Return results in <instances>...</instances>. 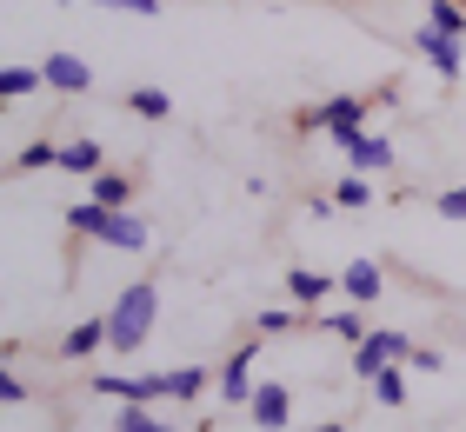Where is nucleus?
I'll list each match as a JSON object with an SVG mask.
<instances>
[{
  "label": "nucleus",
  "mask_w": 466,
  "mask_h": 432,
  "mask_svg": "<svg viewBox=\"0 0 466 432\" xmlns=\"http://www.w3.org/2000/svg\"><path fill=\"white\" fill-rule=\"evenodd\" d=\"M247 413H253V426H260V432H280L287 413H293L287 386H280V379H260V386H253V399H247Z\"/></svg>",
  "instance_id": "nucleus-9"
},
{
  "label": "nucleus",
  "mask_w": 466,
  "mask_h": 432,
  "mask_svg": "<svg viewBox=\"0 0 466 432\" xmlns=\"http://www.w3.org/2000/svg\"><path fill=\"white\" fill-rule=\"evenodd\" d=\"M60 154H67V146H54V140H34V146H20L14 173H40V166H60Z\"/></svg>",
  "instance_id": "nucleus-22"
},
{
  "label": "nucleus",
  "mask_w": 466,
  "mask_h": 432,
  "mask_svg": "<svg viewBox=\"0 0 466 432\" xmlns=\"http://www.w3.org/2000/svg\"><path fill=\"white\" fill-rule=\"evenodd\" d=\"M340 154L353 160V173H380V166H393V140L387 134H353V140H340Z\"/></svg>",
  "instance_id": "nucleus-10"
},
{
  "label": "nucleus",
  "mask_w": 466,
  "mask_h": 432,
  "mask_svg": "<svg viewBox=\"0 0 466 432\" xmlns=\"http://www.w3.org/2000/svg\"><path fill=\"white\" fill-rule=\"evenodd\" d=\"M313 432H347V426H340V419H333V426H313Z\"/></svg>",
  "instance_id": "nucleus-30"
},
{
  "label": "nucleus",
  "mask_w": 466,
  "mask_h": 432,
  "mask_svg": "<svg viewBox=\"0 0 466 432\" xmlns=\"http://www.w3.org/2000/svg\"><path fill=\"white\" fill-rule=\"evenodd\" d=\"M367 386H373V399H380V406H407V373H400V366H387V373H373Z\"/></svg>",
  "instance_id": "nucleus-21"
},
{
  "label": "nucleus",
  "mask_w": 466,
  "mask_h": 432,
  "mask_svg": "<svg viewBox=\"0 0 466 432\" xmlns=\"http://www.w3.org/2000/svg\"><path fill=\"white\" fill-rule=\"evenodd\" d=\"M287 293L300 299V306H320V299L333 293V279H327V273H313V266H293V273H287Z\"/></svg>",
  "instance_id": "nucleus-15"
},
{
  "label": "nucleus",
  "mask_w": 466,
  "mask_h": 432,
  "mask_svg": "<svg viewBox=\"0 0 466 432\" xmlns=\"http://www.w3.org/2000/svg\"><path fill=\"white\" fill-rule=\"evenodd\" d=\"M313 327H327L333 339H347V346H360V339L373 333V327H367V313H360V306H347V313H327V319H313Z\"/></svg>",
  "instance_id": "nucleus-18"
},
{
  "label": "nucleus",
  "mask_w": 466,
  "mask_h": 432,
  "mask_svg": "<svg viewBox=\"0 0 466 432\" xmlns=\"http://www.w3.org/2000/svg\"><path fill=\"white\" fill-rule=\"evenodd\" d=\"M174 399H187V406H200L207 399V379H220V373H207V366H174Z\"/></svg>",
  "instance_id": "nucleus-17"
},
{
  "label": "nucleus",
  "mask_w": 466,
  "mask_h": 432,
  "mask_svg": "<svg viewBox=\"0 0 466 432\" xmlns=\"http://www.w3.org/2000/svg\"><path fill=\"white\" fill-rule=\"evenodd\" d=\"M0 399H7V406H27V379H20V373H0Z\"/></svg>",
  "instance_id": "nucleus-29"
},
{
  "label": "nucleus",
  "mask_w": 466,
  "mask_h": 432,
  "mask_svg": "<svg viewBox=\"0 0 466 432\" xmlns=\"http://www.w3.org/2000/svg\"><path fill=\"white\" fill-rule=\"evenodd\" d=\"M94 393H107V399H120V406H160V399H174V379H167V373H134V379L94 373Z\"/></svg>",
  "instance_id": "nucleus-5"
},
{
  "label": "nucleus",
  "mask_w": 466,
  "mask_h": 432,
  "mask_svg": "<svg viewBox=\"0 0 466 432\" xmlns=\"http://www.w3.org/2000/svg\"><path fill=\"white\" fill-rule=\"evenodd\" d=\"M407 366H413V373H440L447 359H440V346H413V353H407Z\"/></svg>",
  "instance_id": "nucleus-28"
},
{
  "label": "nucleus",
  "mask_w": 466,
  "mask_h": 432,
  "mask_svg": "<svg viewBox=\"0 0 466 432\" xmlns=\"http://www.w3.org/2000/svg\"><path fill=\"white\" fill-rule=\"evenodd\" d=\"M114 432H174V426H160V419H154V406H120Z\"/></svg>",
  "instance_id": "nucleus-24"
},
{
  "label": "nucleus",
  "mask_w": 466,
  "mask_h": 432,
  "mask_svg": "<svg viewBox=\"0 0 466 432\" xmlns=\"http://www.w3.org/2000/svg\"><path fill=\"white\" fill-rule=\"evenodd\" d=\"M40 74H47V94H67V100L94 94V67L80 54H47V60H40Z\"/></svg>",
  "instance_id": "nucleus-8"
},
{
  "label": "nucleus",
  "mask_w": 466,
  "mask_h": 432,
  "mask_svg": "<svg viewBox=\"0 0 466 432\" xmlns=\"http://www.w3.org/2000/svg\"><path fill=\"white\" fill-rule=\"evenodd\" d=\"M100 346H107V313H100V319H80V327L60 333V359H87V353H100Z\"/></svg>",
  "instance_id": "nucleus-11"
},
{
  "label": "nucleus",
  "mask_w": 466,
  "mask_h": 432,
  "mask_svg": "<svg viewBox=\"0 0 466 432\" xmlns=\"http://www.w3.org/2000/svg\"><path fill=\"white\" fill-rule=\"evenodd\" d=\"M67 226L80 233V240H100V246H114V253H147V240H154V226L140 220V213H127V206H67Z\"/></svg>",
  "instance_id": "nucleus-1"
},
{
  "label": "nucleus",
  "mask_w": 466,
  "mask_h": 432,
  "mask_svg": "<svg viewBox=\"0 0 466 432\" xmlns=\"http://www.w3.org/2000/svg\"><path fill=\"white\" fill-rule=\"evenodd\" d=\"M407 353H413V339H407V333L373 327L367 339L353 346V373H360V379H373V373H387V366H407Z\"/></svg>",
  "instance_id": "nucleus-4"
},
{
  "label": "nucleus",
  "mask_w": 466,
  "mask_h": 432,
  "mask_svg": "<svg viewBox=\"0 0 466 432\" xmlns=\"http://www.w3.org/2000/svg\"><path fill=\"white\" fill-rule=\"evenodd\" d=\"M253 366H260V339H247L240 353H233L227 366H220V379H214V393L227 399V406H247L253 399Z\"/></svg>",
  "instance_id": "nucleus-7"
},
{
  "label": "nucleus",
  "mask_w": 466,
  "mask_h": 432,
  "mask_svg": "<svg viewBox=\"0 0 466 432\" xmlns=\"http://www.w3.org/2000/svg\"><path fill=\"white\" fill-rule=\"evenodd\" d=\"M154 319H160V286L154 279H134L107 306V346L114 353H140V346L154 339Z\"/></svg>",
  "instance_id": "nucleus-2"
},
{
  "label": "nucleus",
  "mask_w": 466,
  "mask_h": 432,
  "mask_svg": "<svg viewBox=\"0 0 466 432\" xmlns=\"http://www.w3.org/2000/svg\"><path fill=\"white\" fill-rule=\"evenodd\" d=\"M333 200H340L347 213H360V206H373V180H367V173H347V180L333 186Z\"/></svg>",
  "instance_id": "nucleus-23"
},
{
  "label": "nucleus",
  "mask_w": 466,
  "mask_h": 432,
  "mask_svg": "<svg viewBox=\"0 0 466 432\" xmlns=\"http://www.w3.org/2000/svg\"><path fill=\"white\" fill-rule=\"evenodd\" d=\"M367 114L373 106L360 100V94H333V100H320V106H300V134H333V140H353V134H367Z\"/></svg>",
  "instance_id": "nucleus-3"
},
{
  "label": "nucleus",
  "mask_w": 466,
  "mask_h": 432,
  "mask_svg": "<svg viewBox=\"0 0 466 432\" xmlns=\"http://www.w3.org/2000/svg\"><path fill=\"white\" fill-rule=\"evenodd\" d=\"M40 86H47V74H40V67H20V60L0 67V100H27V94H40Z\"/></svg>",
  "instance_id": "nucleus-13"
},
{
  "label": "nucleus",
  "mask_w": 466,
  "mask_h": 432,
  "mask_svg": "<svg viewBox=\"0 0 466 432\" xmlns=\"http://www.w3.org/2000/svg\"><path fill=\"white\" fill-rule=\"evenodd\" d=\"M127 106H134L140 120H167V114H174V94H167V86H134Z\"/></svg>",
  "instance_id": "nucleus-19"
},
{
  "label": "nucleus",
  "mask_w": 466,
  "mask_h": 432,
  "mask_svg": "<svg viewBox=\"0 0 466 432\" xmlns=\"http://www.w3.org/2000/svg\"><path fill=\"white\" fill-rule=\"evenodd\" d=\"M94 7H107V14H140V20H154V14H160V0H94Z\"/></svg>",
  "instance_id": "nucleus-26"
},
{
  "label": "nucleus",
  "mask_w": 466,
  "mask_h": 432,
  "mask_svg": "<svg viewBox=\"0 0 466 432\" xmlns=\"http://www.w3.org/2000/svg\"><path fill=\"white\" fill-rule=\"evenodd\" d=\"M253 327H260V339H280V333H293V327H300V313H287V306H267L260 319H253Z\"/></svg>",
  "instance_id": "nucleus-25"
},
{
  "label": "nucleus",
  "mask_w": 466,
  "mask_h": 432,
  "mask_svg": "<svg viewBox=\"0 0 466 432\" xmlns=\"http://www.w3.org/2000/svg\"><path fill=\"white\" fill-rule=\"evenodd\" d=\"M87 186H94V206H127V200H134V180H127V173H114V166L94 173Z\"/></svg>",
  "instance_id": "nucleus-16"
},
{
  "label": "nucleus",
  "mask_w": 466,
  "mask_h": 432,
  "mask_svg": "<svg viewBox=\"0 0 466 432\" xmlns=\"http://www.w3.org/2000/svg\"><path fill=\"white\" fill-rule=\"evenodd\" d=\"M340 286H347V299H353V306H373V299H380V286H387V273H380L373 259H353V266L340 273Z\"/></svg>",
  "instance_id": "nucleus-12"
},
{
  "label": "nucleus",
  "mask_w": 466,
  "mask_h": 432,
  "mask_svg": "<svg viewBox=\"0 0 466 432\" xmlns=\"http://www.w3.org/2000/svg\"><path fill=\"white\" fill-rule=\"evenodd\" d=\"M60 173H80V180L107 173V154H100V140H74L67 154H60Z\"/></svg>",
  "instance_id": "nucleus-14"
},
{
  "label": "nucleus",
  "mask_w": 466,
  "mask_h": 432,
  "mask_svg": "<svg viewBox=\"0 0 466 432\" xmlns=\"http://www.w3.org/2000/svg\"><path fill=\"white\" fill-rule=\"evenodd\" d=\"M427 27L466 40V7H460V0H427Z\"/></svg>",
  "instance_id": "nucleus-20"
},
{
  "label": "nucleus",
  "mask_w": 466,
  "mask_h": 432,
  "mask_svg": "<svg viewBox=\"0 0 466 432\" xmlns=\"http://www.w3.org/2000/svg\"><path fill=\"white\" fill-rule=\"evenodd\" d=\"M413 54L427 60L440 80H460V67H466V60H460V40H453V34H440V27H427V20L413 27Z\"/></svg>",
  "instance_id": "nucleus-6"
},
{
  "label": "nucleus",
  "mask_w": 466,
  "mask_h": 432,
  "mask_svg": "<svg viewBox=\"0 0 466 432\" xmlns=\"http://www.w3.org/2000/svg\"><path fill=\"white\" fill-rule=\"evenodd\" d=\"M433 206H440V220H466V186H447Z\"/></svg>",
  "instance_id": "nucleus-27"
}]
</instances>
